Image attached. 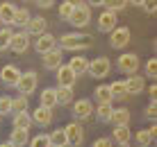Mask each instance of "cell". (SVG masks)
I'll return each mask as SVG.
<instances>
[{"label": "cell", "mask_w": 157, "mask_h": 147, "mask_svg": "<svg viewBox=\"0 0 157 147\" xmlns=\"http://www.w3.org/2000/svg\"><path fill=\"white\" fill-rule=\"evenodd\" d=\"M59 50H86L91 48V36L89 34H80V32H71V34H62V39L57 41Z\"/></svg>", "instance_id": "obj_1"}, {"label": "cell", "mask_w": 157, "mask_h": 147, "mask_svg": "<svg viewBox=\"0 0 157 147\" xmlns=\"http://www.w3.org/2000/svg\"><path fill=\"white\" fill-rule=\"evenodd\" d=\"M91 20V9L86 2H75V9L71 14V18H68V23L73 27H86Z\"/></svg>", "instance_id": "obj_2"}, {"label": "cell", "mask_w": 157, "mask_h": 147, "mask_svg": "<svg viewBox=\"0 0 157 147\" xmlns=\"http://www.w3.org/2000/svg\"><path fill=\"white\" fill-rule=\"evenodd\" d=\"M36 84H39V77H36V73L34 70H28V73H21V79H18V84H16V88H18V93L21 95H32L36 91Z\"/></svg>", "instance_id": "obj_3"}, {"label": "cell", "mask_w": 157, "mask_h": 147, "mask_svg": "<svg viewBox=\"0 0 157 147\" xmlns=\"http://www.w3.org/2000/svg\"><path fill=\"white\" fill-rule=\"evenodd\" d=\"M109 70H112V63H109V59L107 57H98V59H91L89 61V68H86V73L91 75V77H107L109 75Z\"/></svg>", "instance_id": "obj_4"}, {"label": "cell", "mask_w": 157, "mask_h": 147, "mask_svg": "<svg viewBox=\"0 0 157 147\" xmlns=\"http://www.w3.org/2000/svg\"><path fill=\"white\" fill-rule=\"evenodd\" d=\"M116 66H118L121 73H125V75H137V70H139V57L134 52H125V54L118 57Z\"/></svg>", "instance_id": "obj_5"}, {"label": "cell", "mask_w": 157, "mask_h": 147, "mask_svg": "<svg viewBox=\"0 0 157 147\" xmlns=\"http://www.w3.org/2000/svg\"><path fill=\"white\" fill-rule=\"evenodd\" d=\"M130 36H132V32H130L128 27H116L114 32H109V45L114 48V50H123L130 43Z\"/></svg>", "instance_id": "obj_6"}, {"label": "cell", "mask_w": 157, "mask_h": 147, "mask_svg": "<svg viewBox=\"0 0 157 147\" xmlns=\"http://www.w3.org/2000/svg\"><path fill=\"white\" fill-rule=\"evenodd\" d=\"M64 134H66V140H68V145H73V147H80L82 145V140H84V129L80 127V122H68L66 127H64Z\"/></svg>", "instance_id": "obj_7"}, {"label": "cell", "mask_w": 157, "mask_h": 147, "mask_svg": "<svg viewBox=\"0 0 157 147\" xmlns=\"http://www.w3.org/2000/svg\"><path fill=\"white\" fill-rule=\"evenodd\" d=\"M30 48V36L28 32H16V34L12 36V43H9V50L16 52V54H25Z\"/></svg>", "instance_id": "obj_8"}, {"label": "cell", "mask_w": 157, "mask_h": 147, "mask_svg": "<svg viewBox=\"0 0 157 147\" xmlns=\"http://www.w3.org/2000/svg\"><path fill=\"white\" fill-rule=\"evenodd\" d=\"M55 48H57V39H55L52 34H48V32H46V34H41V36H36V41H34V50L39 52L41 57H43L46 52L55 50Z\"/></svg>", "instance_id": "obj_9"}, {"label": "cell", "mask_w": 157, "mask_h": 147, "mask_svg": "<svg viewBox=\"0 0 157 147\" xmlns=\"http://www.w3.org/2000/svg\"><path fill=\"white\" fill-rule=\"evenodd\" d=\"M73 116L80 118V120L94 116V102H91V100H78V102H73Z\"/></svg>", "instance_id": "obj_10"}, {"label": "cell", "mask_w": 157, "mask_h": 147, "mask_svg": "<svg viewBox=\"0 0 157 147\" xmlns=\"http://www.w3.org/2000/svg\"><path fill=\"white\" fill-rule=\"evenodd\" d=\"M0 77H2V81H5V86H14L16 88V84H18V79H21V70H18V66H5L2 70H0Z\"/></svg>", "instance_id": "obj_11"}, {"label": "cell", "mask_w": 157, "mask_h": 147, "mask_svg": "<svg viewBox=\"0 0 157 147\" xmlns=\"http://www.w3.org/2000/svg\"><path fill=\"white\" fill-rule=\"evenodd\" d=\"M116 30V14L112 12H102L98 16V32H105V34H109V32Z\"/></svg>", "instance_id": "obj_12"}, {"label": "cell", "mask_w": 157, "mask_h": 147, "mask_svg": "<svg viewBox=\"0 0 157 147\" xmlns=\"http://www.w3.org/2000/svg\"><path fill=\"white\" fill-rule=\"evenodd\" d=\"M30 118H32V122H34V124H41V127H46V124L52 122V109L39 106V109H34V111L30 113Z\"/></svg>", "instance_id": "obj_13"}, {"label": "cell", "mask_w": 157, "mask_h": 147, "mask_svg": "<svg viewBox=\"0 0 157 147\" xmlns=\"http://www.w3.org/2000/svg\"><path fill=\"white\" fill-rule=\"evenodd\" d=\"M46 27H48V20L46 18H41V16H32L30 23L25 25V32H28V34L41 36V34H46Z\"/></svg>", "instance_id": "obj_14"}, {"label": "cell", "mask_w": 157, "mask_h": 147, "mask_svg": "<svg viewBox=\"0 0 157 147\" xmlns=\"http://www.w3.org/2000/svg\"><path fill=\"white\" fill-rule=\"evenodd\" d=\"M62 50L59 48H55V50H50V52H46L43 54V68H48V70H57L59 66H62Z\"/></svg>", "instance_id": "obj_15"}, {"label": "cell", "mask_w": 157, "mask_h": 147, "mask_svg": "<svg viewBox=\"0 0 157 147\" xmlns=\"http://www.w3.org/2000/svg\"><path fill=\"white\" fill-rule=\"evenodd\" d=\"M75 79H78V77H75V73L68 66H64V63H62V66L57 68V81H59V86H68V88H73Z\"/></svg>", "instance_id": "obj_16"}, {"label": "cell", "mask_w": 157, "mask_h": 147, "mask_svg": "<svg viewBox=\"0 0 157 147\" xmlns=\"http://www.w3.org/2000/svg\"><path fill=\"white\" fill-rule=\"evenodd\" d=\"M123 84H125L128 95H139V93L146 88V81H144V77H139V75H132V77H128Z\"/></svg>", "instance_id": "obj_17"}, {"label": "cell", "mask_w": 157, "mask_h": 147, "mask_svg": "<svg viewBox=\"0 0 157 147\" xmlns=\"http://www.w3.org/2000/svg\"><path fill=\"white\" fill-rule=\"evenodd\" d=\"M130 111L125 106H118V109H114V113H112V124L114 127H128L130 124Z\"/></svg>", "instance_id": "obj_18"}, {"label": "cell", "mask_w": 157, "mask_h": 147, "mask_svg": "<svg viewBox=\"0 0 157 147\" xmlns=\"http://www.w3.org/2000/svg\"><path fill=\"white\" fill-rule=\"evenodd\" d=\"M9 143L14 147H25L30 143V131L28 129H14L12 136H9Z\"/></svg>", "instance_id": "obj_19"}, {"label": "cell", "mask_w": 157, "mask_h": 147, "mask_svg": "<svg viewBox=\"0 0 157 147\" xmlns=\"http://www.w3.org/2000/svg\"><path fill=\"white\" fill-rule=\"evenodd\" d=\"M39 106H46V109H52L57 106V91L55 88H43L41 95H39Z\"/></svg>", "instance_id": "obj_20"}, {"label": "cell", "mask_w": 157, "mask_h": 147, "mask_svg": "<svg viewBox=\"0 0 157 147\" xmlns=\"http://www.w3.org/2000/svg\"><path fill=\"white\" fill-rule=\"evenodd\" d=\"M112 140H116V145H130L132 140V131L128 127H114L112 131Z\"/></svg>", "instance_id": "obj_21"}, {"label": "cell", "mask_w": 157, "mask_h": 147, "mask_svg": "<svg viewBox=\"0 0 157 147\" xmlns=\"http://www.w3.org/2000/svg\"><path fill=\"white\" fill-rule=\"evenodd\" d=\"M94 97H96V102H98V104H112V102H114L112 91H109V86H107V84H100L98 88L94 91Z\"/></svg>", "instance_id": "obj_22"}, {"label": "cell", "mask_w": 157, "mask_h": 147, "mask_svg": "<svg viewBox=\"0 0 157 147\" xmlns=\"http://www.w3.org/2000/svg\"><path fill=\"white\" fill-rule=\"evenodd\" d=\"M68 68L75 73V77H80V75H84L86 68H89V59H84V57H73L71 61H68Z\"/></svg>", "instance_id": "obj_23"}, {"label": "cell", "mask_w": 157, "mask_h": 147, "mask_svg": "<svg viewBox=\"0 0 157 147\" xmlns=\"http://www.w3.org/2000/svg\"><path fill=\"white\" fill-rule=\"evenodd\" d=\"M14 14H16V5H12V2H0V23H9V25H12Z\"/></svg>", "instance_id": "obj_24"}, {"label": "cell", "mask_w": 157, "mask_h": 147, "mask_svg": "<svg viewBox=\"0 0 157 147\" xmlns=\"http://www.w3.org/2000/svg\"><path fill=\"white\" fill-rule=\"evenodd\" d=\"M48 140H50V147H66V145H68L66 134H64V129H62V127L48 134Z\"/></svg>", "instance_id": "obj_25"}, {"label": "cell", "mask_w": 157, "mask_h": 147, "mask_svg": "<svg viewBox=\"0 0 157 147\" xmlns=\"http://www.w3.org/2000/svg\"><path fill=\"white\" fill-rule=\"evenodd\" d=\"M30 12L25 7H16V14H14V20H12V25H16V27H25L30 23Z\"/></svg>", "instance_id": "obj_26"}, {"label": "cell", "mask_w": 157, "mask_h": 147, "mask_svg": "<svg viewBox=\"0 0 157 147\" xmlns=\"http://www.w3.org/2000/svg\"><path fill=\"white\" fill-rule=\"evenodd\" d=\"M57 104H71L73 102V88H68V86H57Z\"/></svg>", "instance_id": "obj_27"}, {"label": "cell", "mask_w": 157, "mask_h": 147, "mask_svg": "<svg viewBox=\"0 0 157 147\" xmlns=\"http://www.w3.org/2000/svg\"><path fill=\"white\" fill-rule=\"evenodd\" d=\"M94 113L98 116L100 122H112V113H114V106L112 104H98V109H94Z\"/></svg>", "instance_id": "obj_28"}, {"label": "cell", "mask_w": 157, "mask_h": 147, "mask_svg": "<svg viewBox=\"0 0 157 147\" xmlns=\"http://www.w3.org/2000/svg\"><path fill=\"white\" fill-rule=\"evenodd\" d=\"M91 5H102V7H105V12L116 14L118 9H123V7L130 5V2H125V0H102V2H91Z\"/></svg>", "instance_id": "obj_29"}, {"label": "cell", "mask_w": 157, "mask_h": 147, "mask_svg": "<svg viewBox=\"0 0 157 147\" xmlns=\"http://www.w3.org/2000/svg\"><path fill=\"white\" fill-rule=\"evenodd\" d=\"M30 127H32L30 113H16L14 116V129H28L30 131Z\"/></svg>", "instance_id": "obj_30"}, {"label": "cell", "mask_w": 157, "mask_h": 147, "mask_svg": "<svg viewBox=\"0 0 157 147\" xmlns=\"http://www.w3.org/2000/svg\"><path fill=\"white\" fill-rule=\"evenodd\" d=\"M28 97L25 95H18L16 100H12V113L16 116V113H28Z\"/></svg>", "instance_id": "obj_31"}, {"label": "cell", "mask_w": 157, "mask_h": 147, "mask_svg": "<svg viewBox=\"0 0 157 147\" xmlns=\"http://www.w3.org/2000/svg\"><path fill=\"white\" fill-rule=\"evenodd\" d=\"M134 140H137V145L139 147H150V143H153V136H150L148 129H139L137 134H134Z\"/></svg>", "instance_id": "obj_32"}, {"label": "cell", "mask_w": 157, "mask_h": 147, "mask_svg": "<svg viewBox=\"0 0 157 147\" xmlns=\"http://www.w3.org/2000/svg\"><path fill=\"white\" fill-rule=\"evenodd\" d=\"M109 91H112V97H114V100H125L128 97V91H125V84H123V81L109 84Z\"/></svg>", "instance_id": "obj_33"}, {"label": "cell", "mask_w": 157, "mask_h": 147, "mask_svg": "<svg viewBox=\"0 0 157 147\" xmlns=\"http://www.w3.org/2000/svg\"><path fill=\"white\" fill-rule=\"evenodd\" d=\"M73 9H75V2H73V0H64V2L59 5V18L68 20V18H71V14H73Z\"/></svg>", "instance_id": "obj_34"}, {"label": "cell", "mask_w": 157, "mask_h": 147, "mask_svg": "<svg viewBox=\"0 0 157 147\" xmlns=\"http://www.w3.org/2000/svg\"><path fill=\"white\" fill-rule=\"evenodd\" d=\"M12 36H14V32L9 30V27H2V30H0V50H7L9 48Z\"/></svg>", "instance_id": "obj_35"}, {"label": "cell", "mask_w": 157, "mask_h": 147, "mask_svg": "<svg viewBox=\"0 0 157 147\" xmlns=\"http://www.w3.org/2000/svg\"><path fill=\"white\" fill-rule=\"evenodd\" d=\"M30 147H50V140H48V134H39L34 138H30Z\"/></svg>", "instance_id": "obj_36"}, {"label": "cell", "mask_w": 157, "mask_h": 147, "mask_svg": "<svg viewBox=\"0 0 157 147\" xmlns=\"http://www.w3.org/2000/svg\"><path fill=\"white\" fill-rule=\"evenodd\" d=\"M7 113H12V97L0 95V116H7Z\"/></svg>", "instance_id": "obj_37"}, {"label": "cell", "mask_w": 157, "mask_h": 147, "mask_svg": "<svg viewBox=\"0 0 157 147\" xmlns=\"http://www.w3.org/2000/svg\"><path fill=\"white\" fill-rule=\"evenodd\" d=\"M157 75V59H148L146 61V77H155Z\"/></svg>", "instance_id": "obj_38"}, {"label": "cell", "mask_w": 157, "mask_h": 147, "mask_svg": "<svg viewBox=\"0 0 157 147\" xmlns=\"http://www.w3.org/2000/svg\"><path fill=\"white\" fill-rule=\"evenodd\" d=\"M139 5H141L148 14H155L157 12V2H155V0H144V2H139Z\"/></svg>", "instance_id": "obj_39"}, {"label": "cell", "mask_w": 157, "mask_h": 147, "mask_svg": "<svg viewBox=\"0 0 157 147\" xmlns=\"http://www.w3.org/2000/svg\"><path fill=\"white\" fill-rule=\"evenodd\" d=\"M94 147H114V140L112 138H96Z\"/></svg>", "instance_id": "obj_40"}, {"label": "cell", "mask_w": 157, "mask_h": 147, "mask_svg": "<svg viewBox=\"0 0 157 147\" xmlns=\"http://www.w3.org/2000/svg\"><path fill=\"white\" fill-rule=\"evenodd\" d=\"M155 116H157V102H150L146 106V118H155Z\"/></svg>", "instance_id": "obj_41"}, {"label": "cell", "mask_w": 157, "mask_h": 147, "mask_svg": "<svg viewBox=\"0 0 157 147\" xmlns=\"http://www.w3.org/2000/svg\"><path fill=\"white\" fill-rule=\"evenodd\" d=\"M52 0H39V2H36V7H41V9H48V7H52Z\"/></svg>", "instance_id": "obj_42"}, {"label": "cell", "mask_w": 157, "mask_h": 147, "mask_svg": "<svg viewBox=\"0 0 157 147\" xmlns=\"http://www.w3.org/2000/svg\"><path fill=\"white\" fill-rule=\"evenodd\" d=\"M148 95H150V102H155V95H157V86H155V84L148 88Z\"/></svg>", "instance_id": "obj_43"}, {"label": "cell", "mask_w": 157, "mask_h": 147, "mask_svg": "<svg viewBox=\"0 0 157 147\" xmlns=\"http://www.w3.org/2000/svg\"><path fill=\"white\" fill-rule=\"evenodd\" d=\"M0 147H14V145L9 143V140H5V143H0Z\"/></svg>", "instance_id": "obj_44"}, {"label": "cell", "mask_w": 157, "mask_h": 147, "mask_svg": "<svg viewBox=\"0 0 157 147\" xmlns=\"http://www.w3.org/2000/svg\"><path fill=\"white\" fill-rule=\"evenodd\" d=\"M116 147H130V145H116Z\"/></svg>", "instance_id": "obj_45"}, {"label": "cell", "mask_w": 157, "mask_h": 147, "mask_svg": "<svg viewBox=\"0 0 157 147\" xmlns=\"http://www.w3.org/2000/svg\"><path fill=\"white\" fill-rule=\"evenodd\" d=\"M0 118H2V116H0Z\"/></svg>", "instance_id": "obj_46"}]
</instances>
